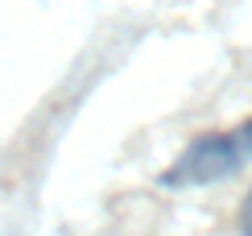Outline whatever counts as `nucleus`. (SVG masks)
<instances>
[{
  "label": "nucleus",
  "mask_w": 252,
  "mask_h": 236,
  "mask_svg": "<svg viewBox=\"0 0 252 236\" xmlns=\"http://www.w3.org/2000/svg\"><path fill=\"white\" fill-rule=\"evenodd\" d=\"M244 162H252V116L227 133L194 137L165 166L161 187H211V182H223L236 170H244Z\"/></svg>",
  "instance_id": "nucleus-1"
},
{
  "label": "nucleus",
  "mask_w": 252,
  "mask_h": 236,
  "mask_svg": "<svg viewBox=\"0 0 252 236\" xmlns=\"http://www.w3.org/2000/svg\"><path fill=\"white\" fill-rule=\"evenodd\" d=\"M240 236H252V191L244 199V211H240Z\"/></svg>",
  "instance_id": "nucleus-2"
}]
</instances>
